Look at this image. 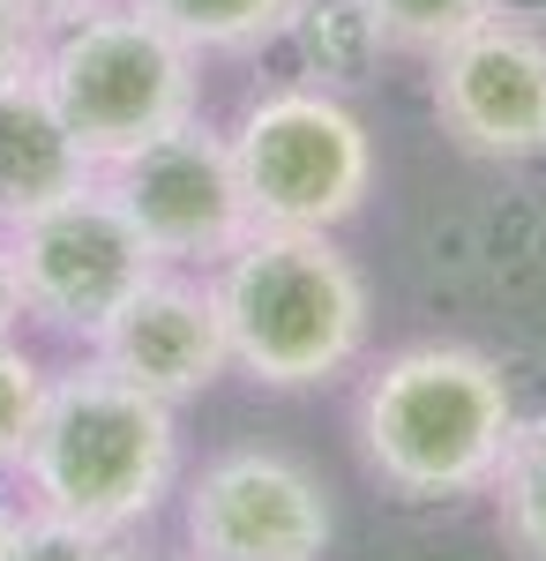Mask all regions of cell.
Returning a JSON list of instances; mask_svg holds the SVG:
<instances>
[{
    "label": "cell",
    "mask_w": 546,
    "mask_h": 561,
    "mask_svg": "<svg viewBox=\"0 0 546 561\" xmlns=\"http://www.w3.org/2000/svg\"><path fill=\"white\" fill-rule=\"evenodd\" d=\"M516 389L471 345H405L360 397L367 472L405 502H457L502 472L516 442Z\"/></svg>",
    "instance_id": "cell-1"
},
{
    "label": "cell",
    "mask_w": 546,
    "mask_h": 561,
    "mask_svg": "<svg viewBox=\"0 0 546 561\" xmlns=\"http://www.w3.org/2000/svg\"><path fill=\"white\" fill-rule=\"evenodd\" d=\"M23 486L53 517L135 531L158 517V502L180 479V427L172 404L90 359L76 375H53L38 404V427L23 449Z\"/></svg>",
    "instance_id": "cell-2"
},
{
    "label": "cell",
    "mask_w": 546,
    "mask_h": 561,
    "mask_svg": "<svg viewBox=\"0 0 546 561\" xmlns=\"http://www.w3.org/2000/svg\"><path fill=\"white\" fill-rule=\"evenodd\" d=\"M232 367L262 389H315L367 345V277L330 232L254 225L211 277Z\"/></svg>",
    "instance_id": "cell-3"
},
{
    "label": "cell",
    "mask_w": 546,
    "mask_h": 561,
    "mask_svg": "<svg viewBox=\"0 0 546 561\" xmlns=\"http://www.w3.org/2000/svg\"><path fill=\"white\" fill-rule=\"evenodd\" d=\"M195 60L150 8H90L76 23H60L38 53V90L68 135L83 142V158L105 173L113 158L143 150L150 135L195 121Z\"/></svg>",
    "instance_id": "cell-4"
},
{
    "label": "cell",
    "mask_w": 546,
    "mask_h": 561,
    "mask_svg": "<svg viewBox=\"0 0 546 561\" xmlns=\"http://www.w3.org/2000/svg\"><path fill=\"white\" fill-rule=\"evenodd\" d=\"M0 255H8L15 307L45 330H60V337H83V345H98L105 322L166 270L105 180H83L60 203L8 217Z\"/></svg>",
    "instance_id": "cell-5"
},
{
    "label": "cell",
    "mask_w": 546,
    "mask_h": 561,
    "mask_svg": "<svg viewBox=\"0 0 546 561\" xmlns=\"http://www.w3.org/2000/svg\"><path fill=\"white\" fill-rule=\"evenodd\" d=\"M225 142L240 165L248 217L277 225V232H337L344 217H360L367 187H375L367 121L322 83L262 90Z\"/></svg>",
    "instance_id": "cell-6"
},
{
    "label": "cell",
    "mask_w": 546,
    "mask_h": 561,
    "mask_svg": "<svg viewBox=\"0 0 546 561\" xmlns=\"http://www.w3.org/2000/svg\"><path fill=\"white\" fill-rule=\"evenodd\" d=\"M98 180L143 225V240L158 248V262H225L254 232L232 142L211 135L203 121H180V128L150 135L143 150L113 158Z\"/></svg>",
    "instance_id": "cell-7"
},
{
    "label": "cell",
    "mask_w": 546,
    "mask_h": 561,
    "mask_svg": "<svg viewBox=\"0 0 546 561\" xmlns=\"http://www.w3.org/2000/svg\"><path fill=\"white\" fill-rule=\"evenodd\" d=\"M330 539V494L285 449H225L187 486L195 561H322Z\"/></svg>",
    "instance_id": "cell-8"
},
{
    "label": "cell",
    "mask_w": 546,
    "mask_h": 561,
    "mask_svg": "<svg viewBox=\"0 0 546 561\" xmlns=\"http://www.w3.org/2000/svg\"><path fill=\"white\" fill-rule=\"evenodd\" d=\"M434 121L471 158H494V165L546 158V38L516 15H487L479 31L442 45Z\"/></svg>",
    "instance_id": "cell-9"
},
{
    "label": "cell",
    "mask_w": 546,
    "mask_h": 561,
    "mask_svg": "<svg viewBox=\"0 0 546 561\" xmlns=\"http://www.w3.org/2000/svg\"><path fill=\"white\" fill-rule=\"evenodd\" d=\"M98 359H105L113 375H127L135 389L166 397V404L203 397L217 375H232V345H225L217 293L195 285V277H180V270L166 262V270L105 322Z\"/></svg>",
    "instance_id": "cell-10"
},
{
    "label": "cell",
    "mask_w": 546,
    "mask_h": 561,
    "mask_svg": "<svg viewBox=\"0 0 546 561\" xmlns=\"http://www.w3.org/2000/svg\"><path fill=\"white\" fill-rule=\"evenodd\" d=\"M83 180H98V165L83 158V142L68 135V121L53 113V98L38 90V76L0 90V225L38 203L76 195Z\"/></svg>",
    "instance_id": "cell-11"
},
{
    "label": "cell",
    "mask_w": 546,
    "mask_h": 561,
    "mask_svg": "<svg viewBox=\"0 0 546 561\" xmlns=\"http://www.w3.org/2000/svg\"><path fill=\"white\" fill-rule=\"evenodd\" d=\"M135 8H150L187 53H254L293 23V0H135Z\"/></svg>",
    "instance_id": "cell-12"
},
{
    "label": "cell",
    "mask_w": 546,
    "mask_h": 561,
    "mask_svg": "<svg viewBox=\"0 0 546 561\" xmlns=\"http://www.w3.org/2000/svg\"><path fill=\"white\" fill-rule=\"evenodd\" d=\"M307 53V68L322 76V83H352V76H367L382 53V23L367 0H293V23H285Z\"/></svg>",
    "instance_id": "cell-13"
},
{
    "label": "cell",
    "mask_w": 546,
    "mask_h": 561,
    "mask_svg": "<svg viewBox=\"0 0 546 561\" xmlns=\"http://www.w3.org/2000/svg\"><path fill=\"white\" fill-rule=\"evenodd\" d=\"M494 486V524L524 561H546V420H524L509 442Z\"/></svg>",
    "instance_id": "cell-14"
},
{
    "label": "cell",
    "mask_w": 546,
    "mask_h": 561,
    "mask_svg": "<svg viewBox=\"0 0 546 561\" xmlns=\"http://www.w3.org/2000/svg\"><path fill=\"white\" fill-rule=\"evenodd\" d=\"M382 23V45H397V53H442V45H457L464 31H479L487 15H502V0H367Z\"/></svg>",
    "instance_id": "cell-15"
},
{
    "label": "cell",
    "mask_w": 546,
    "mask_h": 561,
    "mask_svg": "<svg viewBox=\"0 0 546 561\" xmlns=\"http://www.w3.org/2000/svg\"><path fill=\"white\" fill-rule=\"evenodd\" d=\"M45 382H53V375H45L38 359L0 337V472H15V465H23L31 427H38V404H45Z\"/></svg>",
    "instance_id": "cell-16"
},
{
    "label": "cell",
    "mask_w": 546,
    "mask_h": 561,
    "mask_svg": "<svg viewBox=\"0 0 546 561\" xmlns=\"http://www.w3.org/2000/svg\"><path fill=\"white\" fill-rule=\"evenodd\" d=\"M8 561H127L121 554V531H98V524L76 517H53V510H31L15 524V547Z\"/></svg>",
    "instance_id": "cell-17"
},
{
    "label": "cell",
    "mask_w": 546,
    "mask_h": 561,
    "mask_svg": "<svg viewBox=\"0 0 546 561\" xmlns=\"http://www.w3.org/2000/svg\"><path fill=\"white\" fill-rule=\"evenodd\" d=\"M38 53H45V23L31 15V8L0 0V90L23 83V76H38Z\"/></svg>",
    "instance_id": "cell-18"
},
{
    "label": "cell",
    "mask_w": 546,
    "mask_h": 561,
    "mask_svg": "<svg viewBox=\"0 0 546 561\" xmlns=\"http://www.w3.org/2000/svg\"><path fill=\"white\" fill-rule=\"evenodd\" d=\"M15 8H31L45 31H60V23H76V15H90V8H105V0H15Z\"/></svg>",
    "instance_id": "cell-19"
},
{
    "label": "cell",
    "mask_w": 546,
    "mask_h": 561,
    "mask_svg": "<svg viewBox=\"0 0 546 561\" xmlns=\"http://www.w3.org/2000/svg\"><path fill=\"white\" fill-rule=\"evenodd\" d=\"M15 314H23V307H15V285H8V255H0V337L15 330Z\"/></svg>",
    "instance_id": "cell-20"
},
{
    "label": "cell",
    "mask_w": 546,
    "mask_h": 561,
    "mask_svg": "<svg viewBox=\"0 0 546 561\" xmlns=\"http://www.w3.org/2000/svg\"><path fill=\"white\" fill-rule=\"evenodd\" d=\"M15 524H23V510H15V502H0V561H8V547H15Z\"/></svg>",
    "instance_id": "cell-21"
}]
</instances>
